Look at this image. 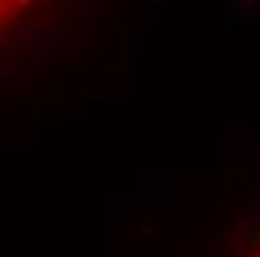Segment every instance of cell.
Listing matches in <instances>:
<instances>
[{
	"instance_id": "obj_1",
	"label": "cell",
	"mask_w": 260,
	"mask_h": 257,
	"mask_svg": "<svg viewBox=\"0 0 260 257\" xmlns=\"http://www.w3.org/2000/svg\"><path fill=\"white\" fill-rule=\"evenodd\" d=\"M30 3L33 0H0V30L9 24V21L21 18L27 9H30Z\"/></svg>"
}]
</instances>
